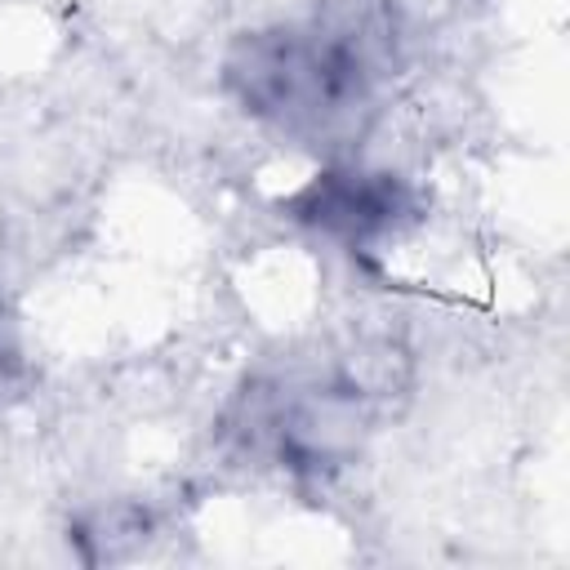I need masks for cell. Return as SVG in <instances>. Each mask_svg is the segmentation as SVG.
I'll use <instances>...</instances> for the list:
<instances>
[{"label": "cell", "mask_w": 570, "mask_h": 570, "mask_svg": "<svg viewBox=\"0 0 570 570\" xmlns=\"http://www.w3.org/2000/svg\"><path fill=\"white\" fill-rule=\"evenodd\" d=\"M298 218L343 236V240H370L387 232L405 209V187L392 174H365V169H330L316 174L294 200Z\"/></svg>", "instance_id": "1"}]
</instances>
